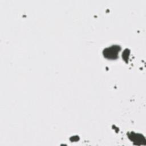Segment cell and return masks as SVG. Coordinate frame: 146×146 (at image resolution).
Wrapping results in <instances>:
<instances>
[{"instance_id":"6da1fadb","label":"cell","mask_w":146,"mask_h":146,"mask_svg":"<svg viewBox=\"0 0 146 146\" xmlns=\"http://www.w3.org/2000/svg\"><path fill=\"white\" fill-rule=\"evenodd\" d=\"M121 50V47L118 45H112L111 47L106 48L103 50L104 57L109 59H115L118 57V53Z\"/></svg>"},{"instance_id":"7a4b0ae2","label":"cell","mask_w":146,"mask_h":146,"mask_svg":"<svg viewBox=\"0 0 146 146\" xmlns=\"http://www.w3.org/2000/svg\"><path fill=\"white\" fill-rule=\"evenodd\" d=\"M128 137L133 141V142H135L136 144H145V139L144 137L139 133H135L133 132H131L129 134Z\"/></svg>"},{"instance_id":"3957f363","label":"cell","mask_w":146,"mask_h":146,"mask_svg":"<svg viewBox=\"0 0 146 146\" xmlns=\"http://www.w3.org/2000/svg\"><path fill=\"white\" fill-rule=\"evenodd\" d=\"M129 55V50L128 49H126L124 52L123 53V58H124V60H126L128 59V56Z\"/></svg>"}]
</instances>
